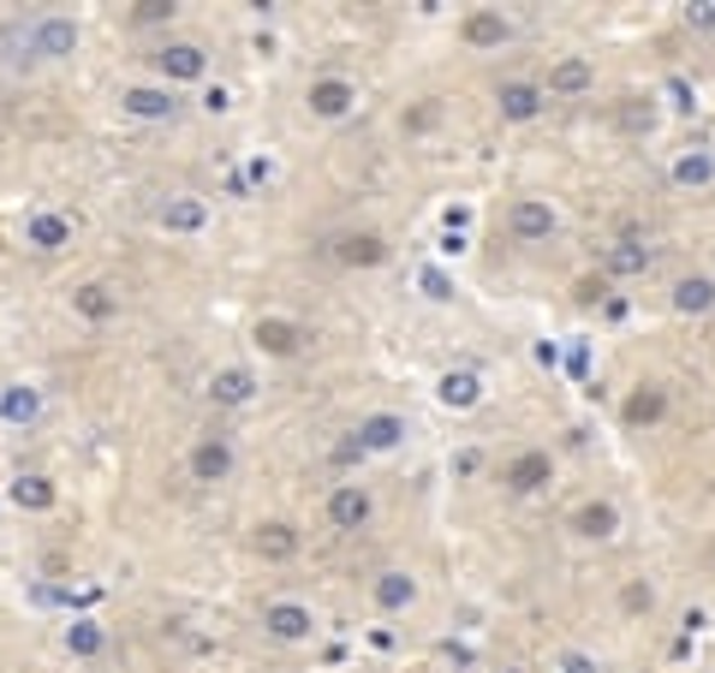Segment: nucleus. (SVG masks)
I'll return each instance as SVG.
<instances>
[{"mask_svg": "<svg viewBox=\"0 0 715 673\" xmlns=\"http://www.w3.org/2000/svg\"><path fill=\"white\" fill-rule=\"evenodd\" d=\"M7 48H24L19 61H66L72 48H78V19H66V12H36V19H12L7 31H0Z\"/></svg>", "mask_w": 715, "mask_h": 673, "instance_id": "obj_1", "label": "nucleus"}, {"mask_svg": "<svg viewBox=\"0 0 715 673\" xmlns=\"http://www.w3.org/2000/svg\"><path fill=\"white\" fill-rule=\"evenodd\" d=\"M323 513H328V524H334L340 536H353V531H364V524H370L376 495L364 489V482H334L328 501H323Z\"/></svg>", "mask_w": 715, "mask_h": 673, "instance_id": "obj_2", "label": "nucleus"}, {"mask_svg": "<svg viewBox=\"0 0 715 673\" xmlns=\"http://www.w3.org/2000/svg\"><path fill=\"white\" fill-rule=\"evenodd\" d=\"M554 227H561V215H554L549 197H513V209H507V232L519 245H549Z\"/></svg>", "mask_w": 715, "mask_h": 673, "instance_id": "obj_3", "label": "nucleus"}, {"mask_svg": "<svg viewBox=\"0 0 715 673\" xmlns=\"http://www.w3.org/2000/svg\"><path fill=\"white\" fill-rule=\"evenodd\" d=\"M501 482H507V495H537V489H549V482H554V453H549V447H519L513 459L501 465Z\"/></svg>", "mask_w": 715, "mask_h": 673, "instance_id": "obj_4", "label": "nucleus"}, {"mask_svg": "<svg viewBox=\"0 0 715 673\" xmlns=\"http://www.w3.org/2000/svg\"><path fill=\"white\" fill-rule=\"evenodd\" d=\"M155 72H162V84H203L209 78V54L197 48V42H162L155 48Z\"/></svg>", "mask_w": 715, "mask_h": 673, "instance_id": "obj_5", "label": "nucleus"}, {"mask_svg": "<svg viewBox=\"0 0 715 673\" xmlns=\"http://www.w3.org/2000/svg\"><path fill=\"white\" fill-rule=\"evenodd\" d=\"M543 108H549V96H543V84H531V78H507L501 90H495V113H501L507 126H531Z\"/></svg>", "mask_w": 715, "mask_h": 673, "instance_id": "obj_6", "label": "nucleus"}, {"mask_svg": "<svg viewBox=\"0 0 715 673\" xmlns=\"http://www.w3.org/2000/svg\"><path fill=\"white\" fill-rule=\"evenodd\" d=\"M120 113L162 126V120H173V113H180V96H173L167 84H131V90H120Z\"/></svg>", "mask_w": 715, "mask_h": 673, "instance_id": "obj_7", "label": "nucleus"}, {"mask_svg": "<svg viewBox=\"0 0 715 673\" xmlns=\"http://www.w3.org/2000/svg\"><path fill=\"white\" fill-rule=\"evenodd\" d=\"M185 465H192V482H227V477H232V465H239V453H232L227 435H203Z\"/></svg>", "mask_w": 715, "mask_h": 673, "instance_id": "obj_8", "label": "nucleus"}, {"mask_svg": "<svg viewBox=\"0 0 715 673\" xmlns=\"http://www.w3.org/2000/svg\"><path fill=\"white\" fill-rule=\"evenodd\" d=\"M155 227H162V232H173V239H197V232L203 227H209V203H203V197H167L162 203V209H155Z\"/></svg>", "mask_w": 715, "mask_h": 673, "instance_id": "obj_9", "label": "nucleus"}, {"mask_svg": "<svg viewBox=\"0 0 715 673\" xmlns=\"http://www.w3.org/2000/svg\"><path fill=\"white\" fill-rule=\"evenodd\" d=\"M662 417H668V388L662 382H638L620 400V423H626V430H656Z\"/></svg>", "mask_w": 715, "mask_h": 673, "instance_id": "obj_10", "label": "nucleus"}, {"mask_svg": "<svg viewBox=\"0 0 715 673\" xmlns=\"http://www.w3.org/2000/svg\"><path fill=\"white\" fill-rule=\"evenodd\" d=\"M304 108H311L316 120H346V113L358 108V84H346V78H316L311 90H304Z\"/></svg>", "mask_w": 715, "mask_h": 673, "instance_id": "obj_11", "label": "nucleus"}, {"mask_svg": "<svg viewBox=\"0 0 715 673\" xmlns=\"http://www.w3.org/2000/svg\"><path fill=\"white\" fill-rule=\"evenodd\" d=\"M262 632L281 638V643H304L316 632V614L304 603H269V608H262Z\"/></svg>", "mask_w": 715, "mask_h": 673, "instance_id": "obj_12", "label": "nucleus"}, {"mask_svg": "<svg viewBox=\"0 0 715 673\" xmlns=\"http://www.w3.org/2000/svg\"><path fill=\"white\" fill-rule=\"evenodd\" d=\"M459 36L472 42V48H501V42H513V24H507L501 7H477L459 19Z\"/></svg>", "mask_w": 715, "mask_h": 673, "instance_id": "obj_13", "label": "nucleus"}, {"mask_svg": "<svg viewBox=\"0 0 715 673\" xmlns=\"http://www.w3.org/2000/svg\"><path fill=\"white\" fill-rule=\"evenodd\" d=\"M585 90H596V66L585 61V54H561V61L549 66L543 96H585Z\"/></svg>", "mask_w": 715, "mask_h": 673, "instance_id": "obj_14", "label": "nucleus"}, {"mask_svg": "<svg viewBox=\"0 0 715 673\" xmlns=\"http://www.w3.org/2000/svg\"><path fill=\"white\" fill-rule=\"evenodd\" d=\"M304 340H311V334H304L293 316H262V322H257V346H262L269 358H299Z\"/></svg>", "mask_w": 715, "mask_h": 673, "instance_id": "obj_15", "label": "nucleus"}, {"mask_svg": "<svg viewBox=\"0 0 715 673\" xmlns=\"http://www.w3.org/2000/svg\"><path fill=\"white\" fill-rule=\"evenodd\" d=\"M370 603L382 608V614H405V608L418 603V578L400 573V566H388V573L370 578Z\"/></svg>", "mask_w": 715, "mask_h": 673, "instance_id": "obj_16", "label": "nucleus"}, {"mask_svg": "<svg viewBox=\"0 0 715 673\" xmlns=\"http://www.w3.org/2000/svg\"><path fill=\"white\" fill-rule=\"evenodd\" d=\"M209 400H215V405H227V412H239V405H251V400H257V376L245 370V363H227V370H215V376H209Z\"/></svg>", "mask_w": 715, "mask_h": 673, "instance_id": "obj_17", "label": "nucleus"}, {"mask_svg": "<svg viewBox=\"0 0 715 673\" xmlns=\"http://www.w3.org/2000/svg\"><path fill=\"white\" fill-rule=\"evenodd\" d=\"M353 442H358L364 453H393V447L405 442V417H400V412H370V417L353 430Z\"/></svg>", "mask_w": 715, "mask_h": 673, "instance_id": "obj_18", "label": "nucleus"}, {"mask_svg": "<svg viewBox=\"0 0 715 673\" xmlns=\"http://www.w3.org/2000/svg\"><path fill=\"white\" fill-rule=\"evenodd\" d=\"M334 257H340L346 269H382V262H388V239H382V232H340V239H334Z\"/></svg>", "mask_w": 715, "mask_h": 673, "instance_id": "obj_19", "label": "nucleus"}, {"mask_svg": "<svg viewBox=\"0 0 715 673\" xmlns=\"http://www.w3.org/2000/svg\"><path fill=\"white\" fill-rule=\"evenodd\" d=\"M24 245L42 251V257L66 251V245H72V221H66V215H54V209H36L31 221H24Z\"/></svg>", "mask_w": 715, "mask_h": 673, "instance_id": "obj_20", "label": "nucleus"}, {"mask_svg": "<svg viewBox=\"0 0 715 673\" xmlns=\"http://www.w3.org/2000/svg\"><path fill=\"white\" fill-rule=\"evenodd\" d=\"M435 400H442L447 412H472V405H484V376L477 370H447L442 382H435Z\"/></svg>", "mask_w": 715, "mask_h": 673, "instance_id": "obj_21", "label": "nucleus"}, {"mask_svg": "<svg viewBox=\"0 0 715 673\" xmlns=\"http://www.w3.org/2000/svg\"><path fill=\"white\" fill-rule=\"evenodd\" d=\"M573 531L585 536V543H608V536L620 531V507L596 495V501H585V507H578V513H573Z\"/></svg>", "mask_w": 715, "mask_h": 673, "instance_id": "obj_22", "label": "nucleus"}, {"mask_svg": "<svg viewBox=\"0 0 715 673\" xmlns=\"http://www.w3.org/2000/svg\"><path fill=\"white\" fill-rule=\"evenodd\" d=\"M251 543H257V554H262L269 566H281V561H293V554H299V531H293L286 519H269V524H257Z\"/></svg>", "mask_w": 715, "mask_h": 673, "instance_id": "obj_23", "label": "nucleus"}, {"mask_svg": "<svg viewBox=\"0 0 715 673\" xmlns=\"http://www.w3.org/2000/svg\"><path fill=\"white\" fill-rule=\"evenodd\" d=\"M674 311L680 316H709L715 311V281L709 274H680L674 281Z\"/></svg>", "mask_w": 715, "mask_h": 673, "instance_id": "obj_24", "label": "nucleus"}, {"mask_svg": "<svg viewBox=\"0 0 715 673\" xmlns=\"http://www.w3.org/2000/svg\"><path fill=\"white\" fill-rule=\"evenodd\" d=\"M644 269H650V251H644V245H632V239H620V245H608V251H603V274H608V281H638Z\"/></svg>", "mask_w": 715, "mask_h": 673, "instance_id": "obj_25", "label": "nucleus"}, {"mask_svg": "<svg viewBox=\"0 0 715 673\" xmlns=\"http://www.w3.org/2000/svg\"><path fill=\"white\" fill-rule=\"evenodd\" d=\"M72 311H78L84 322H113V316H120V292L101 286V281H90V286L72 292Z\"/></svg>", "mask_w": 715, "mask_h": 673, "instance_id": "obj_26", "label": "nucleus"}, {"mask_svg": "<svg viewBox=\"0 0 715 673\" xmlns=\"http://www.w3.org/2000/svg\"><path fill=\"white\" fill-rule=\"evenodd\" d=\"M101 650H108V626H101V620H72V626H66V655L96 662Z\"/></svg>", "mask_w": 715, "mask_h": 673, "instance_id": "obj_27", "label": "nucleus"}, {"mask_svg": "<svg viewBox=\"0 0 715 673\" xmlns=\"http://www.w3.org/2000/svg\"><path fill=\"white\" fill-rule=\"evenodd\" d=\"M0 417L7 423H36L42 417V393L31 382H12L7 393H0Z\"/></svg>", "mask_w": 715, "mask_h": 673, "instance_id": "obj_28", "label": "nucleus"}, {"mask_svg": "<svg viewBox=\"0 0 715 673\" xmlns=\"http://www.w3.org/2000/svg\"><path fill=\"white\" fill-rule=\"evenodd\" d=\"M674 185H685V192H704V185H715V155L709 150H692L674 161Z\"/></svg>", "mask_w": 715, "mask_h": 673, "instance_id": "obj_29", "label": "nucleus"}, {"mask_svg": "<svg viewBox=\"0 0 715 673\" xmlns=\"http://www.w3.org/2000/svg\"><path fill=\"white\" fill-rule=\"evenodd\" d=\"M7 495H12V507H24V513H48L54 507V482L48 477H19Z\"/></svg>", "mask_w": 715, "mask_h": 673, "instance_id": "obj_30", "label": "nucleus"}, {"mask_svg": "<svg viewBox=\"0 0 715 673\" xmlns=\"http://www.w3.org/2000/svg\"><path fill=\"white\" fill-rule=\"evenodd\" d=\"M435 120H442V101H435V96H430V101H418V108H405V113H400V126L412 131V138H418V131H435Z\"/></svg>", "mask_w": 715, "mask_h": 673, "instance_id": "obj_31", "label": "nucleus"}, {"mask_svg": "<svg viewBox=\"0 0 715 673\" xmlns=\"http://www.w3.org/2000/svg\"><path fill=\"white\" fill-rule=\"evenodd\" d=\"M620 608H626V614H650V608H656V590H650L644 578H632V584L620 590Z\"/></svg>", "mask_w": 715, "mask_h": 673, "instance_id": "obj_32", "label": "nucleus"}, {"mask_svg": "<svg viewBox=\"0 0 715 673\" xmlns=\"http://www.w3.org/2000/svg\"><path fill=\"white\" fill-rule=\"evenodd\" d=\"M685 24H692V31H715V0H692V7H685Z\"/></svg>", "mask_w": 715, "mask_h": 673, "instance_id": "obj_33", "label": "nucleus"}, {"mask_svg": "<svg viewBox=\"0 0 715 673\" xmlns=\"http://www.w3.org/2000/svg\"><path fill=\"white\" fill-rule=\"evenodd\" d=\"M573 298H578V304H603V298H608V281H603V274H596V281L585 274V281L573 286Z\"/></svg>", "mask_w": 715, "mask_h": 673, "instance_id": "obj_34", "label": "nucleus"}, {"mask_svg": "<svg viewBox=\"0 0 715 673\" xmlns=\"http://www.w3.org/2000/svg\"><path fill=\"white\" fill-rule=\"evenodd\" d=\"M167 19H173L167 0H143V7H138V24H167Z\"/></svg>", "mask_w": 715, "mask_h": 673, "instance_id": "obj_35", "label": "nucleus"}, {"mask_svg": "<svg viewBox=\"0 0 715 673\" xmlns=\"http://www.w3.org/2000/svg\"><path fill=\"white\" fill-rule=\"evenodd\" d=\"M423 286H430V298H454V292H447V281H442V274H435V269L423 274Z\"/></svg>", "mask_w": 715, "mask_h": 673, "instance_id": "obj_36", "label": "nucleus"}, {"mask_svg": "<svg viewBox=\"0 0 715 673\" xmlns=\"http://www.w3.org/2000/svg\"><path fill=\"white\" fill-rule=\"evenodd\" d=\"M566 673H591V662L585 655H566Z\"/></svg>", "mask_w": 715, "mask_h": 673, "instance_id": "obj_37", "label": "nucleus"}]
</instances>
